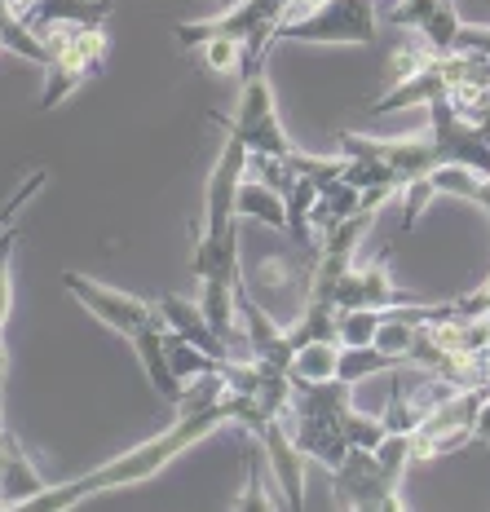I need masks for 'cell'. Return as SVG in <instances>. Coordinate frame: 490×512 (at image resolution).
I'll return each mask as SVG.
<instances>
[{"label":"cell","instance_id":"7c38bea8","mask_svg":"<svg viewBox=\"0 0 490 512\" xmlns=\"http://www.w3.org/2000/svg\"><path fill=\"white\" fill-rule=\"evenodd\" d=\"M159 309H164L168 327L186 336L190 345H199L204 354L221 358V362L234 358V349L226 345V336H221L217 327L208 323V314H204V305H199V301H186V296H177V292H164V296H159Z\"/></svg>","mask_w":490,"mask_h":512},{"label":"cell","instance_id":"ba28073f","mask_svg":"<svg viewBox=\"0 0 490 512\" xmlns=\"http://www.w3.org/2000/svg\"><path fill=\"white\" fill-rule=\"evenodd\" d=\"M332 499H336V508H371V512L407 508L402 477H393L371 446H358L345 464L332 468Z\"/></svg>","mask_w":490,"mask_h":512},{"label":"cell","instance_id":"4fadbf2b","mask_svg":"<svg viewBox=\"0 0 490 512\" xmlns=\"http://www.w3.org/2000/svg\"><path fill=\"white\" fill-rule=\"evenodd\" d=\"M14 243L18 230H0V407H5V380H9V314H14Z\"/></svg>","mask_w":490,"mask_h":512},{"label":"cell","instance_id":"ac0fdd59","mask_svg":"<svg viewBox=\"0 0 490 512\" xmlns=\"http://www.w3.org/2000/svg\"><path fill=\"white\" fill-rule=\"evenodd\" d=\"M380 323H385V309H349V314L336 318V340H340L345 349L376 345Z\"/></svg>","mask_w":490,"mask_h":512},{"label":"cell","instance_id":"7402d4cb","mask_svg":"<svg viewBox=\"0 0 490 512\" xmlns=\"http://www.w3.org/2000/svg\"><path fill=\"white\" fill-rule=\"evenodd\" d=\"M0 53H5V40H0Z\"/></svg>","mask_w":490,"mask_h":512},{"label":"cell","instance_id":"ffe728a7","mask_svg":"<svg viewBox=\"0 0 490 512\" xmlns=\"http://www.w3.org/2000/svg\"><path fill=\"white\" fill-rule=\"evenodd\" d=\"M455 49H464V53H482V58L490 62V27H460V45Z\"/></svg>","mask_w":490,"mask_h":512},{"label":"cell","instance_id":"5bb4252c","mask_svg":"<svg viewBox=\"0 0 490 512\" xmlns=\"http://www.w3.org/2000/svg\"><path fill=\"white\" fill-rule=\"evenodd\" d=\"M239 217H261V221H270L274 230H287L283 195H279V190H270L257 177H243V186H239Z\"/></svg>","mask_w":490,"mask_h":512},{"label":"cell","instance_id":"3957f363","mask_svg":"<svg viewBox=\"0 0 490 512\" xmlns=\"http://www.w3.org/2000/svg\"><path fill=\"white\" fill-rule=\"evenodd\" d=\"M40 40L49 49V67H45V89H40L36 111L45 115L67 102L84 80L102 76L111 36H106V23H84V27H53Z\"/></svg>","mask_w":490,"mask_h":512},{"label":"cell","instance_id":"8992f818","mask_svg":"<svg viewBox=\"0 0 490 512\" xmlns=\"http://www.w3.org/2000/svg\"><path fill=\"white\" fill-rule=\"evenodd\" d=\"M212 124H221V133H234L248 155H296L292 137L283 133V120H279V102H274V84H270V71H252L248 80L239 84V111L230 115H217L212 111Z\"/></svg>","mask_w":490,"mask_h":512},{"label":"cell","instance_id":"e0dca14e","mask_svg":"<svg viewBox=\"0 0 490 512\" xmlns=\"http://www.w3.org/2000/svg\"><path fill=\"white\" fill-rule=\"evenodd\" d=\"M340 371V340H318V345H305L292 362L296 380H332Z\"/></svg>","mask_w":490,"mask_h":512},{"label":"cell","instance_id":"d6986e66","mask_svg":"<svg viewBox=\"0 0 490 512\" xmlns=\"http://www.w3.org/2000/svg\"><path fill=\"white\" fill-rule=\"evenodd\" d=\"M45 181H49V168H36V173H31V177L23 181V186H18V190H14V195H9V199H5V204H0V230H5V226H9V221H14V217H18V212H23V208L31 204V199H36V195H40V190H45Z\"/></svg>","mask_w":490,"mask_h":512},{"label":"cell","instance_id":"9c48e42d","mask_svg":"<svg viewBox=\"0 0 490 512\" xmlns=\"http://www.w3.org/2000/svg\"><path fill=\"white\" fill-rule=\"evenodd\" d=\"M385 23L415 31L424 45L438 53H455L464 18H460V9H455V0H398V9L385 14Z\"/></svg>","mask_w":490,"mask_h":512},{"label":"cell","instance_id":"30bf717a","mask_svg":"<svg viewBox=\"0 0 490 512\" xmlns=\"http://www.w3.org/2000/svg\"><path fill=\"white\" fill-rule=\"evenodd\" d=\"M257 442L265 451V464H270V473H274V486L283 490V508H305V495H301L305 490V455H301V446L292 442L287 424L274 420Z\"/></svg>","mask_w":490,"mask_h":512},{"label":"cell","instance_id":"277c9868","mask_svg":"<svg viewBox=\"0 0 490 512\" xmlns=\"http://www.w3.org/2000/svg\"><path fill=\"white\" fill-rule=\"evenodd\" d=\"M376 36V0H318L292 9L279 27V40H296V45H376Z\"/></svg>","mask_w":490,"mask_h":512},{"label":"cell","instance_id":"7a4b0ae2","mask_svg":"<svg viewBox=\"0 0 490 512\" xmlns=\"http://www.w3.org/2000/svg\"><path fill=\"white\" fill-rule=\"evenodd\" d=\"M283 424L292 433V442L301 446L305 460L323 464L327 473L345 464L358 446H380V437L389 433L380 415H362L354 407V384L340 376L296 380Z\"/></svg>","mask_w":490,"mask_h":512},{"label":"cell","instance_id":"44dd1931","mask_svg":"<svg viewBox=\"0 0 490 512\" xmlns=\"http://www.w3.org/2000/svg\"><path fill=\"white\" fill-rule=\"evenodd\" d=\"M477 442L490 446V398L482 402V415H477Z\"/></svg>","mask_w":490,"mask_h":512},{"label":"cell","instance_id":"52a82bcc","mask_svg":"<svg viewBox=\"0 0 490 512\" xmlns=\"http://www.w3.org/2000/svg\"><path fill=\"white\" fill-rule=\"evenodd\" d=\"M62 287H67V292L76 296L98 323H106L115 336H124V340L142 336L146 327L168 323L159 301H142V296L120 292V287H106V283L89 279V274H80V270H62Z\"/></svg>","mask_w":490,"mask_h":512},{"label":"cell","instance_id":"603a6c76","mask_svg":"<svg viewBox=\"0 0 490 512\" xmlns=\"http://www.w3.org/2000/svg\"><path fill=\"white\" fill-rule=\"evenodd\" d=\"M226 5H239V0H226Z\"/></svg>","mask_w":490,"mask_h":512},{"label":"cell","instance_id":"2e32d148","mask_svg":"<svg viewBox=\"0 0 490 512\" xmlns=\"http://www.w3.org/2000/svg\"><path fill=\"white\" fill-rule=\"evenodd\" d=\"M168 358H173V371L181 376V384L195 380V376H208V371H221V358H212L199 345H190V340L181 332H173V327H168Z\"/></svg>","mask_w":490,"mask_h":512},{"label":"cell","instance_id":"8fae6325","mask_svg":"<svg viewBox=\"0 0 490 512\" xmlns=\"http://www.w3.org/2000/svg\"><path fill=\"white\" fill-rule=\"evenodd\" d=\"M45 486L49 482L36 473V464H31V455L23 451L18 433L9 429L5 446H0V508H27Z\"/></svg>","mask_w":490,"mask_h":512},{"label":"cell","instance_id":"9a60e30c","mask_svg":"<svg viewBox=\"0 0 490 512\" xmlns=\"http://www.w3.org/2000/svg\"><path fill=\"white\" fill-rule=\"evenodd\" d=\"M438 195H460V199H473L477 208L490 212V177H477L473 168H438L429 177Z\"/></svg>","mask_w":490,"mask_h":512},{"label":"cell","instance_id":"6da1fadb","mask_svg":"<svg viewBox=\"0 0 490 512\" xmlns=\"http://www.w3.org/2000/svg\"><path fill=\"white\" fill-rule=\"evenodd\" d=\"M221 367H226V362H221ZM226 424H239L248 437H261L274 424V415L265 411L257 398L230 389L226 371L195 376V380H186V393H181V402H177V420L168 424L164 433H155L151 442H137L120 460H106L98 468H89V473L71 477V482L45 486L27 508L31 512H67L93 495H106V490L142 486V482H151L155 473H164L177 455H190V446H199L204 437L226 429Z\"/></svg>","mask_w":490,"mask_h":512},{"label":"cell","instance_id":"5b68a950","mask_svg":"<svg viewBox=\"0 0 490 512\" xmlns=\"http://www.w3.org/2000/svg\"><path fill=\"white\" fill-rule=\"evenodd\" d=\"M296 0H239V5H226L221 14L199 18V23H177V45L195 49L199 40L208 36H234L252 49V58L265 67V53L279 45V27L283 18L292 14Z\"/></svg>","mask_w":490,"mask_h":512}]
</instances>
